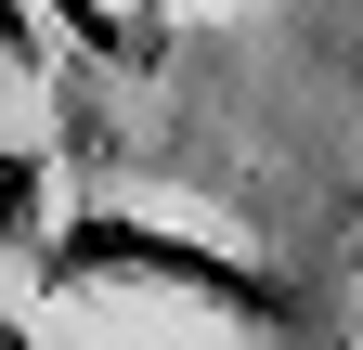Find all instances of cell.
<instances>
[{
	"label": "cell",
	"instance_id": "6da1fadb",
	"mask_svg": "<svg viewBox=\"0 0 363 350\" xmlns=\"http://www.w3.org/2000/svg\"><path fill=\"white\" fill-rule=\"evenodd\" d=\"M39 298H182L208 324H247V337H286L311 298L298 273H272L259 247L182 221V208H130V195H91V208H52V234L26 259Z\"/></svg>",
	"mask_w": 363,
	"mask_h": 350
},
{
	"label": "cell",
	"instance_id": "7a4b0ae2",
	"mask_svg": "<svg viewBox=\"0 0 363 350\" xmlns=\"http://www.w3.org/2000/svg\"><path fill=\"white\" fill-rule=\"evenodd\" d=\"M52 39L104 52L117 78H169V52H182V26H169V13H104V0H65V13H52Z\"/></svg>",
	"mask_w": 363,
	"mask_h": 350
},
{
	"label": "cell",
	"instance_id": "3957f363",
	"mask_svg": "<svg viewBox=\"0 0 363 350\" xmlns=\"http://www.w3.org/2000/svg\"><path fill=\"white\" fill-rule=\"evenodd\" d=\"M0 350H65V337H39V324L13 312V298H0Z\"/></svg>",
	"mask_w": 363,
	"mask_h": 350
},
{
	"label": "cell",
	"instance_id": "277c9868",
	"mask_svg": "<svg viewBox=\"0 0 363 350\" xmlns=\"http://www.w3.org/2000/svg\"><path fill=\"white\" fill-rule=\"evenodd\" d=\"M350 298H363V247H350Z\"/></svg>",
	"mask_w": 363,
	"mask_h": 350
}]
</instances>
